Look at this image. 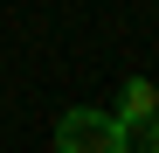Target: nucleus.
<instances>
[{
  "mask_svg": "<svg viewBox=\"0 0 159 153\" xmlns=\"http://www.w3.org/2000/svg\"><path fill=\"white\" fill-rule=\"evenodd\" d=\"M125 153H159V146H152V139H131V146H125Z\"/></svg>",
  "mask_w": 159,
  "mask_h": 153,
  "instance_id": "3",
  "label": "nucleus"
},
{
  "mask_svg": "<svg viewBox=\"0 0 159 153\" xmlns=\"http://www.w3.org/2000/svg\"><path fill=\"white\" fill-rule=\"evenodd\" d=\"M131 146V125L104 105H69L56 118V153H125Z\"/></svg>",
  "mask_w": 159,
  "mask_h": 153,
  "instance_id": "1",
  "label": "nucleus"
},
{
  "mask_svg": "<svg viewBox=\"0 0 159 153\" xmlns=\"http://www.w3.org/2000/svg\"><path fill=\"white\" fill-rule=\"evenodd\" d=\"M152 111H159V84H152V76H125V84H118V118L139 125V118H152Z\"/></svg>",
  "mask_w": 159,
  "mask_h": 153,
  "instance_id": "2",
  "label": "nucleus"
}]
</instances>
